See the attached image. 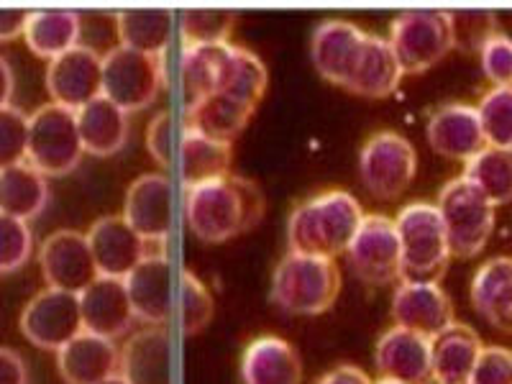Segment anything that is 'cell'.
Wrapping results in <instances>:
<instances>
[{"label": "cell", "mask_w": 512, "mask_h": 384, "mask_svg": "<svg viewBox=\"0 0 512 384\" xmlns=\"http://www.w3.org/2000/svg\"><path fill=\"white\" fill-rule=\"evenodd\" d=\"M228 41L223 44H182L180 80L187 98L198 100L216 93Z\"/></svg>", "instance_id": "e575fe53"}, {"label": "cell", "mask_w": 512, "mask_h": 384, "mask_svg": "<svg viewBox=\"0 0 512 384\" xmlns=\"http://www.w3.org/2000/svg\"><path fill=\"white\" fill-rule=\"evenodd\" d=\"M175 13L167 8H128L116 13L118 47L134 49L146 57L164 59L172 41Z\"/></svg>", "instance_id": "f546056e"}, {"label": "cell", "mask_w": 512, "mask_h": 384, "mask_svg": "<svg viewBox=\"0 0 512 384\" xmlns=\"http://www.w3.org/2000/svg\"><path fill=\"white\" fill-rule=\"evenodd\" d=\"M244 384H303V361L295 346L280 336H259L241 356Z\"/></svg>", "instance_id": "cb8c5ba5"}, {"label": "cell", "mask_w": 512, "mask_h": 384, "mask_svg": "<svg viewBox=\"0 0 512 384\" xmlns=\"http://www.w3.org/2000/svg\"><path fill=\"white\" fill-rule=\"evenodd\" d=\"M26 47L36 57L52 59L62 57L64 52L80 47L82 39V16L70 8H41L29 13V24L24 31Z\"/></svg>", "instance_id": "f1b7e54d"}, {"label": "cell", "mask_w": 512, "mask_h": 384, "mask_svg": "<svg viewBox=\"0 0 512 384\" xmlns=\"http://www.w3.org/2000/svg\"><path fill=\"white\" fill-rule=\"evenodd\" d=\"M85 236H88L98 274L111 280H126L128 274L152 254L149 244L128 226L123 216L98 218Z\"/></svg>", "instance_id": "ac0fdd59"}, {"label": "cell", "mask_w": 512, "mask_h": 384, "mask_svg": "<svg viewBox=\"0 0 512 384\" xmlns=\"http://www.w3.org/2000/svg\"><path fill=\"white\" fill-rule=\"evenodd\" d=\"M428 144L436 154L456 162H469L487 146L477 105L446 103L431 113L425 126Z\"/></svg>", "instance_id": "ffe728a7"}, {"label": "cell", "mask_w": 512, "mask_h": 384, "mask_svg": "<svg viewBox=\"0 0 512 384\" xmlns=\"http://www.w3.org/2000/svg\"><path fill=\"white\" fill-rule=\"evenodd\" d=\"M100 384H128V382L121 377V374H113L111 379H105V382H100Z\"/></svg>", "instance_id": "f907efd6"}, {"label": "cell", "mask_w": 512, "mask_h": 384, "mask_svg": "<svg viewBox=\"0 0 512 384\" xmlns=\"http://www.w3.org/2000/svg\"><path fill=\"white\" fill-rule=\"evenodd\" d=\"M254 105L241 103L226 93H210L205 98L187 100L185 128L210 136V139L231 141L246 128L254 116Z\"/></svg>", "instance_id": "4316f807"}, {"label": "cell", "mask_w": 512, "mask_h": 384, "mask_svg": "<svg viewBox=\"0 0 512 384\" xmlns=\"http://www.w3.org/2000/svg\"><path fill=\"white\" fill-rule=\"evenodd\" d=\"M267 213L264 190L254 180L226 175L185 187V221L200 241L223 244L254 231Z\"/></svg>", "instance_id": "6da1fadb"}, {"label": "cell", "mask_w": 512, "mask_h": 384, "mask_svg": "<svg viewBox=\"0 0 512 384\" xmlns=\"http://www.w3.org/2000/svg\"><path fill=\"white\" fill-rule=\"evenodd\" d=\"M164 59L146 57L126 47H113L103 54V98L126 113L144 111L162 90Z\"/></svg>", "instance_id": "9c48e42d"}, {"label": "cell", "mask_w": 512, "mask_h": 384, "mask_svg": "<svg viewBox=\"0 0 512 384\" xmlns=\"http://www.w3.org/2000/svg\"><path fill=\"white\" fill-rule=\"evenodd\" d=\"M39 267L47 287L72 295H82L100 277L88 236L75 228H59L41 241Z\"/></svg>", "instance_id": "7c38bea8"}, {"label": "cell", "mask_w": 512, "mask_h": 384, "mask_svg": "<svg viewBox=\"0 0 512 384\" xmlns=\"http://www.w3.org/2000/svg\"><path fill=\"white\" fill-rule=\"evenodd\" d=\"M0 384H29V367L18 351L0 346Z\"/></svg>", "instance_id": "bcb514c9"}, {"label": "cell", "mask_w": 512, "mask_h": 384, "mask_svg": "<svg viewBox=\"0 0 512 384\" xmlns=\"http://www.w3.org/2000/svg\"><path fill=\"white\" fill-rule=\"evenodd\" d=\"M233 144L210 139V136L182 128L180 136V177L182 185L192 187L200 182L218 180L231 175Z\"/></svg>", "instance_id": "d6a6232c"}, {"label": "cell", "mask_w": 512, "mask_h": 384, "mask_svg": "<svg viewBox=\"0 0 512 384\" xmlns=\"http://www.w3.org/2000/svg\"><path fill=\"white\" fill-rule=\"evenodd\" d=\"M349 267L367 285H390L402 277V246L395 218L369 213L346 249Z\"/></svg>", "instance_id": "30bf717a"}, {"label": "cell", "mask_w": 512, "mask_h": 384, "mask_svg": "<svg viewBox=\"0 0 512 384\" xmlns=\"http://www.w3.org/2000/svg\"><path fill=\"white\" fill-rule=\"evenodd\" d=\"M367 39L369 31L359 29L344 18H328L315 26L313 39H310V57H313L318 75L338 88H349L364 47H367Z\"/></svg>", "instance_id": "5bb4252c"}, {"label": "cell", "mask_w": 512, "mask_h": 384, "mask_svg": "<svg viewBox=\"0 0 512 384\" xmlns=\"http://www.w3.org/2000/svg\"><path fill=\"white\" fill-rule=\"evenodd\" d=\"M364 216L367 213L349 190H323L292 208L287 218V244L297 254L336 259L338 254H346Z\"/></svg>", "instance_id": "7a4b0ae2"}, {"label": "cell", "mask_w": 512, "mask_h": 384, "mask_svg": "<svg viewBox=\"0 0 512 384\" xmlns=\"http://www.w3.org/2000/svg\"><path fill=\"white\" fill-rule=\"evenodd\" d=\"M59 377L67 384H100L121 369V349L116 341L82 331L57 351Z\"/></svg>", "instance_id": "44dd1931"}, {"label": "cell", "mask_w": 512, "mask_h": 384, "mask_svg": "<svg viewBox=\"0 0 512 384\" xmlns=\"http://www.w3.org/2000/svg\"><path fill=\"white\" fill-rule=\"evenodd\" d=\"M469 384H512V351L505 346H484Z\"/></svg>", "instance_id": "ee69618b"}, {"label": "cell", "mask_w": 512, "mask_h": 384, "mask_svg": "<svg viewBox=\"0 0 512 384\" xmlns=\"http://www.w3.org/2000/svg\"><path fill=\"white\" fill-rule=\"evenodd\" d=\"M213 295L200 280L198 274L190 269H182L177 277V320H180V331L185 336H198L205 331L210 320H213Z\"/></svg>", "instance_id": "8d00e7d4"}, {"label": "cell", "mask_w": 512, "mask_h": 384, "mask_svg": "<svg viewBox=\"0 0 512 384\" xmlns=\"http://www.w3.org/2000/svg\"><path fill=\"white\" fill-rule=\"evenodd\" d=\"M123 282L136 320L146 326H164L177 300L172 259L164 251H152Z\"/></svg>", "instance_id": "2e32d148"}, {"label": "cell", "mask_w": 512, "mask_h": 384, "mask_svg": "<svg viewBox=\"0 0 512 384\" xmlns=\"http://www.w3.org/2000/svg\"><path fill=\"white\" fill-rule=\"evenodd\" d=\"M451 13V31H454V49L461 52H482L492 36L497 34L495 11H448Z\"/></svg>", "instance_id": "60d3db41"}, {"label": "cell", "mask_w": 512, "mask_h": 384, "mask_svg": "<svg viewBox=\"0 0 512 384\" xmlns=\"http://www.w3.org/2000/svg\"><path fill=\"white\" fill-rule=\"evenodd\" d=\"M464 177L474 182L495 208L512 203V149L484 146L464 164Z\"/></svg>", "instance_id": "d590c367"}, {"label": "cell", "mask_w": 512, "mask_h": 384, "mask_svg": "<svg viewBox=\"0 0 512 384\" xmlns=\"http://www.w3.org/2000/svg\"><path fill=\"white\" fill-rule=\"evenodd\" d=\"M44 82L52 103L77 113L103 95V54L80 44L47 64Z\"/></svg>", "instance_id": "4fadbf2b"}, {"label": "cell", "mask_w": 512, "mask_h": 384, "mask_svg": "<svg viewBox=\"0 0 512 384\" xmlns=\"http://www.w3.org/2000/svg\"><path fill=\"white\" fill-rule=\"evenodd\" d=\"M16 90V77H13L11 64L6 57H0V108H8Z\"/></svg>", "instance_id": "681fc988"}, {"label": "cell", "mask_w": 512, "mask_h": 384, "mask_svg": "<svg viewBox=\"0 0 512 384\" xmlns=\"http://www.w3.org/2000/svg\"><path fill=\"white\" fill-rule=\"evenodd\" d=\"M402 246V280L438 282L451 262V244L436 203L402 205L395 218Z\"/></svg>", "instance_id": "277c9868"}, {"label": "cell", "mask_w": 512, "mask_h": 384, "mask_svg": "<svg viewBox=\"0 0 512 384\" xmlns=\"http://www.w3.org/2000/svg\"><path fill=\"white\" fill-rule=\"evenodd\" d=\"M49 203V177H44L29 162L13 164L0 169V213L18 218V221H34L44 213Z\"/></svg>", "instance_id": "1f68e13d"}, {"label": "cell", "mask_w": 512, "mask_h": 384, "mask_svg": "<svg viewBox=\"0 0 512 384\" xmlns=\"http://www.w3.org/2000/svg\"><path fill=\"white\" fill-rule=\"evenodd\" d=\"M405 77L400 67V59H397L395 49L384 36L369 34L367 47L359 59V67H356L354 77L349 82V93L359 95V98H387V95L395 93L400 88V80Z\"/></svg>", "instance_id": "4dcf8cb0"}, {"label": "cell", "mask_w": 512, "mask_h": 384, "mask_svg": "<svg viewBox=\"0 0 512 384\" xmlns=\"http://www.w3.org/2000/svg\"><path fill=\"white\" fill-rule=\"evenodd\" d=\"M392 320L405 331L433 338L456 323L454 305L438 282L402 280L392 295Z\"/></svg>", "instance_id": "e0dca14e"}, {"label": "cell", "mask_w": 512, "mask_h": 384, "mask_svg": "<svg viewBox=\"0 0 512 384\" xmlns=\"http://www.w3.org/2000/svg\"><path fill=\"white\" fill-rule=\"evenodd\" d=\"M18 326H21L26 341L34 344L36 349L59 351L85 331L80 295L52 290V287L36 292L21 310Z\"/></svg>", "instance_id": "8fae6325"}, {"label": "cell", "mask_w": 512, "mask_h": 384, "mask_svg": "<svg viewBox=\"0 0 512 384\" xmlns=\"http://www.w3.org/2000/svg\"><path fill=\"white\" fill-rule=\"evenodd\" d=\"M77 128H80L85 154H93V157L118 154L131 134L128 113L103 95L77 111Z\"/></svg>", "instance_id": "83f0119b"}, {"label": "cell", "mask_w": 512, "mask_h": 384, "mask_svg": "<svg viewBox=\"0 0 512 384\" xmlns=\"http://www.w3.org/2000/svg\"><path fill=\"white\" fill-rule=\"evenodd\" d=\"M341 292V269L336 259L287 251L272 272L269 297L292 315H320L333 308Z\"/></svg>", "instance_id": "3957f363"}, {"label": "cell", "mask_w": 512, "mask_h": 384, "mask_svg": "<svg viewBox=\"0 0 512 384\" xmlns=\"http://www.w3.org/2000/svg\"><path fill=\"white\" fill-rule=\"evenodd\" d=\"M29 13L24 8H0V41H13L24 36Z\"/></svg>", "instance_id": "7dc6e473"}, {"label": "cell", "mask_w": 512, "mask_h": 384, "mask_svg": "<svg viewBox=\"0 0 512 384\" xmlns=\"http://www.w3.org/2000/svg\"><path fill=\"white\" fill-rule=\"evenodd\" d=\"M438 213L451 244V256L472 259L492 239L497 208L482 190L464 175L448 180L438 192Z\"/></svg>", "instance_id": "5b68a950"}, {"label": "cell", "mask_w": 512, "mask_h": 384, "mask_svg": "<svg viewBox=\"0 0 512 384\" xmlns=\"http://www.w3.org/2000/svg\"><path fill=\"white\" fill-rule=\"evenodd\" d=\"M487 146L512 149V85L510 88H489L477 103Z\"/></svg>", "instance_id": "f35d334b"}, {"label": "cell", "mask_w": 512, "mask_h": 384, "mask_svg": "<svg viewBox=\"0 0 512 384\" xmlns=\"http://www.w3.org/2000/svg\"><path fill=\"white\" fill-rule=\"evenodd\" d=\"M318 384H374L364 369L354 364H338L331 372H326L318 379Z\"/></svg>", "instance_id": "c3c4849f"}, {"label": "cell", "mask_w": 512, "mask_h": 384, "mask_svg": "<svg viewBox=\"0 0 512 384\" xmlns=\"http://www.w3.org/2000/svg\"><path fill=\"white\" fill-rule=\"evenodd\" d=\"M484 344L466 323H451L431 338L433 384H469Z\"/></svg>", "instance_id": "d4e9b609"}, {"label": "cell", "mask_w": 512, "mask_h": 384, "mask_svg": "<svg viewBox=\"0 0 512 384\" xmlns=\"http://www.w3.org/2000/svg\"><path fill=\"white\" fill-rule=\"evenodd\" d=\"M85 157L77 128V113L57 103L39 105L29 116V154L26 162L44 177H64L75 172Z\"/></svg>", "instance_id": "52a82bcc"}, {"label": "cell", "mask_w": 512, "mask_h": 384, "mask_svg": "<svg viewBox=\"0 0 512 384\" xmlns=\"http://www.w3.org/2000/svg\"><path fill=\"white\" fill-rule=\"evenodd\" d=\"M128 384H172V336L164 326H146L128 336L121 369Z\"/></svg>", "instance_id": "7402d4cb"}, {"label": "cell", "mask_w": 512, "mask_h": 384, "mask_svg": "<svg viewBox=\"0 0 512 384\" xmlns=\"http://www.w3.org/2000/svg\"><path fill=\"white\" fill-rule=\"evenodd\" d=\"M123 218L146 244H159L172 233V185L162 172H146L123 195Z\"/></svg>", "instance_id": "9a60e30c"}, {"label": "cell", "mask_w": 512, "mask_h": 384, "mask_svg": "<svg viewBox=\"0 0 512 384\" xmlns=\"http://www.w3.org/2000/svg\"><path fill=\"white\" fill-rule=\"evenodd\" d=\"M236 26V11L190 8L180 16L182 44H223Z\"/></svg>", "instance_id": "74e56055"}, {"label": "cell", "mask_w": 512, "mask_h": 384, "mask_svg": "<svg viewBox=\"0 0 512 384\" xmlns=\"http://www.w3.org/2000/svg\"><path fill=\"white\" fill-rule=\"evenodd\" d=\"M34 254V231L26 221L0 213V274L26 267Z\"/></svg>", "instance_id": "ab89813d"}, {"label": "cell", "mask_w": 512, "mask_h": 384, "mask_svg": "<svg viewBox=\"0 0 512 384\" xmlns=\"http://www.w3.org/2000/svg\"><path fill=\"white\" fill-rule=\"evenodd\" d=\"M418 175V152L397 131H377L359 152V177L369 195L392 203L413 185Z\"/></svg>", "instance_id": "ba28073f"}, {"label": "cell", "mask_w": 512, "mask_h": 384, "mask_svg": "<svg viewBox=\"0 0 512 384\" xmlns=\"http://www.w3.org/2000/svg\"><path fill=\"white\" fill-rule=\"evenodd\" d=\"M387 41L405 75H423L454 49L451 13L438 8H410L390 21Z\"/></svg>", "instance_id": "8992f818"}, {"label": "cell", "mask_w": 512, "mask_h": 384, "mask_svg": "<svg viewBox=\"0 0 512 384\" xmlns=\"http://www.w3.org/2000/svg\"><path fill=\"white\" fill-rule=\"evenodd\" d=\"M374 384H400V382H392V379H379V382H374Z\"/></svg>", "instance_id": "816d5d0a"}, {"label": "cell", "mask_w": 512, "mask_h": 384, "mask_svg": "<svg viewBox=\"0 0 512 384\" xmlns=\"http://www.w3.org/2000/svg\"><path fill=\"white\" fill-rule=\"evenodd\" d=\"M172 139H175V118L162 111L146 126V152L159 167H169L172 162Z\"/></svg>", "instance_id": "f6af8a7d"}, {"label": "cell", "mask_w": 512, "mask_h": 384, "mask_svg": "<svg viewBox=\"0 0 512 384\" xmlns=\"http://www.w3.org/2000/svg\"><path fill=\"white\" fill-rule=\"evenodd\" d=\"M472 305L489 326L512 333V256H492L474 272Z\"/></svg>", "instance_id": "484cf974"}, {"label": "cell", "mask_w": 512, "mask_h": 384, "mask_svg": "<svg viewBox=\"0 0 512 384\" xmlns=\"http://www.w3.org/2000/svg\"><path fill=\"white\" fill-rule=\"evenodd\" d=\"M269 72L267 64L259 59L251 49L241 47V44H231L228 41L226 59L221 67V80H218L216 93H226L231 98L241 100V103L259 105V100L267 93Z\"/></svg>", "instance_id": "836d02e7"}, {"label": "cell", "mask_w": 512, "mask_h": 384, "mask_svg": "<svg viewBox=\"0 0 512 384\" xmlns=\"http://www.w3.org/2000/svg\"><path fill=\"white\" fill-rule=\"evenodd\" d=\"M29 154V116L16 105L0 108V169L26 162Z\"/></svg>", "instance_id": "b9f144b4"}, {"label": "cell", "mask_w": 512, "mask_h": 384, "mask_svg": "<svg viewBox=\"0 0 512 384\" xmlns=\"http://www.w3.org/2000/svg\"><path fill=\"white\" fill-rule=\"evenodd\" d=\"M482 72L492 88H510L512 85V39L497 31L479 52Z\"/></svg>", "instance_id": "7bdbcfd3"}, {"label": "cell", "mask_w": 512, "mask_h": 384, "mask_svg": "<svg viewBox=\"0 0 512 384\" xmlns=\"http://www.w3.org/2000/svg\"><path fill=\"white\" fill-rule=\"evenodd\" d=\"M374 367L382 379L400 384H433L431 338L392 326L377 338Z\"/></svg>", "instance_id": "d6986e66"}, {"label": "cell", "mask_w": 512, "mask_h": 384, "mask_svg": "<svg viewBox=\"0 0 512 384\" xmlns=\"http://www.w3.org/2000/svg\"><path fill=\"white\" fill-rule=\"evenodd\" d=\"M80 310L85 331L111 338V341L126 336L136 320L131 300H128L126 282L111 280V277H98L88 290L82 292Z\"/></svg>", "instance_id": "603a6c76"}]
</instances>
